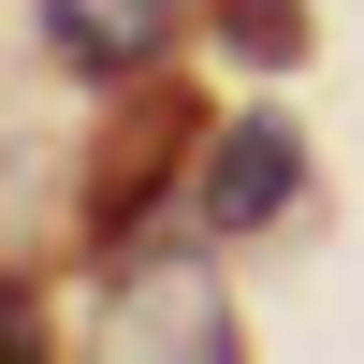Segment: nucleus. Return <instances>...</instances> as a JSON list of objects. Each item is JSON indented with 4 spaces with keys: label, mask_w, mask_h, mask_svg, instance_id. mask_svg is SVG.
Returning a JSON list of instances; mask_svg holds the SVG:
<instances>
[{
    "label": "nucleus",
    "mask_w": 364,
    "mask_h": 364,
    "mask_svg": "<svg viewBox=\"0 0 364 364\" xmlns=\"http://www.w3.org/2000/svg\"><path fill=\"white\" fill-rule=\"evenodd\" d=\"M291 190H306V146H291V117H233V132L204 146L190 219H204V233H248V219H277Z\"/></svg>",
    "instance_id": "nucleus-1"
},
{
    "label": "nucleus",
    "mask_w": 364,
    "mask_h": 364,
    "mask_svg": "<svg viewBox=\"0 0 364 364\" xmlns=\"http://www.w3.org/2000/svg\"><path fill=\"white\" fill-rule=\"evenodd\" d=\"M44 15H58V58H73V73H146V58H161L175 44V0H44Z\"/></svg>",
    "instance_id": "nucleus-2"
},
{
    "label": "nucleus",
    "mask_w": 364,
    "mask_h": 364,
    "mask_svg": "<svg viewBox=\"0 0 364 364\" xmlns=\"http://www.w3.org/2000/svg\"><path fill=\"white\" fill-rule=\"evenodd\" d=\"M233 44H248V58H306V0H233Z\"/></svg>",
    "instance_id": "nucleus-3"
},
{
    "label": "nucleus",
    "mask_w": 364,
    "mask_h": 364,
    "mask_svg": "<svg viewBox=\"0 0 364 364\" xmlns=\"http://www.w3.org/2000/svg\"><path fill=\"white\" fill-rule=\"evenodd\" d=\"M29 336H44V321H29V291H0V364H15Z\"/></svg>",
    "instance_id": "nucleus-4"
}]
</instances>
